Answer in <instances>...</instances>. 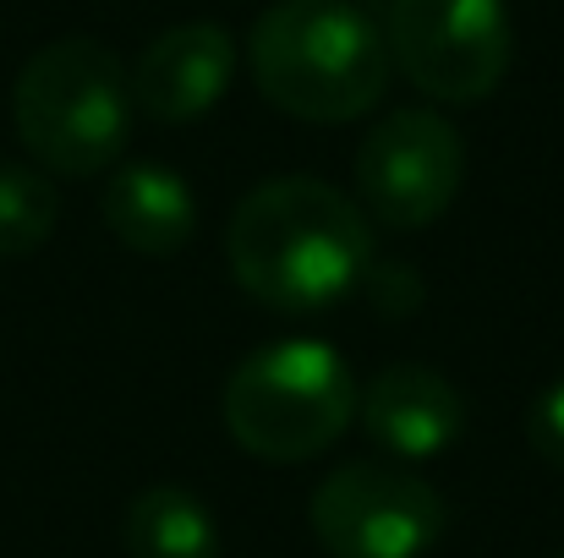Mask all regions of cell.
I'll return each instance as SVG.
<instances>
[{
  "label": "cell",
  "mask_w": 564,
  "mask_h": 558,
  "mask_svg": "<svg viewBox=\"0 0 564 558\" xmlns=\"http://www.w3.org/2000/svg\"><path fill=\"white\" fill-rule=\"evenodd\" d=\"M121 543L127 558H219V526L192 488L154 482L127 504Z\"/></svg>",
  "instance_id": "obj_11"
},
{
  "label": "cell",
  "mask_w": 564,
  "mask_h": 558,
  "mask_svg": "<svg viewBox=\"0 0 564 558\" xmlns=\"http://www.w3.org/2000/svg\"><path fill=\"white\" fill-rule=\"evenodd\" d=\"M383 39L389 61L433 105H482L516 61L505 0H394Z\"/></svg>",
  "instance_id": "obj_5"
},
{
  "label": "cell",
  "mask_w": 564,
  "mask_h": 558,
  "mask_svg": "<svg viewBox=\"0 0 564 558\" xmlns=\"http://www.w3.org/2000/svg\"><path fill=\"white\" fill-rule=\"evenodd\" d=\"M236 83V39L219 22H176L154 33L132 66V105L160 127L208 116Z\"/></svg>",
  "instance_id": "obj_8"
},
{
  "label": "cell",
  "mask_w": 564,
  "mask_h": 558,
  "mask_svg": "<svg viewBox=\"0 0 564 558\" xmlns=\"http://www.w3.org/2000/svg\"><path fill=\"white\" fill-rule=\"evenodd\" d=\"M307 521L329 558H422L438 548L449 510L416 471L351 460L313 488Z\"/></svg>",
  "instance_id": "obj_6"
},
{
  "label": "cell",
  "mask_w": 564,
  "mask_h": 558,
  "mask_svg": "<svg viewBox=\"0 0 564 558\" xmlns=\"http://www.w3.org/2000/svg\"><path fill=\"white\" fill-rule=\"evenodd\" d=\"M527 444H532L554 471H564V378H554V383L532 400V411H527Z\"/></svg>",
  "instance_id": "obj_13"
},
{
  "label": "cell",
  "mask_w": 564,
  "mask_h": 558,
  "mask_svg": "<svg viewBox=\"0 0 564 558\" xmlns=\"http://www.w3.org/2000/svg\"><path fill=\"white\" fill-rule=\"evenodd\" d=\"M357 422L383 455L433 460L460 444L471 411L466 394L427 362H389L357 389Z\"/></svg>",
  "instance_id": "obj_9"
},
{
  "label": "cell",
  "mask_w": 564,
  "mask_h": 558,
  "mask_svg": "<svg viewBox=\"0 0 564 558\" xmlns=\"http://www.w3.org/2000/svg\"><path fill=\"white\" fill-rule=\"evenodd\" d=\"M258 94L313 127L362 121L389 88V39L357 0H274L247 39Z\"/></svg>",
  "instance_id": "obj_2"
},
{
  "label": "cell",
  "mask_w": 564,
  "mask_h": 558,
  "mask_svg": "<svg viewBox=\"0 0 564 558\" xmlns=\"http://www.w3.org/2000/svg\"><path fill=\"white\" fill-rule=\"evenodd\" d=\"M61 225V192L33 165H0V258L39 252Z\"/></svg>",
  "instance_id": "obj_12"
},
{
  "label": "cell",
  "mask_w": 564,
  "mask_h": 558,
  "mask_svg": "<svg viewBox=\"0 0 564 558\" xmlns=\"http://www.w3.org/2000/svg\"><path fill=\"white\" fill-rule=\"evenodd\" d=\"M99 214H105V230L138 258H176L197 236V192L182 171L154 165V160L116 165L99 197Z\"/></svg>",
  "instance_id": "obj_10"
},
{
  "label": "cell",
  "mask_w": 564,
  "mask_h": 558,
  "mask_svg": "<svg viewBox=\"0 0 564 558\" xmlns=\"http://www.w3.org/2000/svg\"><path fill=\"white\" fill-rule=\"evenodd\" d=\"M225 258L258 307L280 318H318L362 291L373 269V219L357 197L318 176H274L236 203Z\"/></svg>",
  "instance_id": "obj_1"
},
{
  "label": "cell",
  "mask_w": 564,
  "mask_h": 558,
  "mask_svg": "<svg viewBox=\"0 0 564 558\" xmlns=\"http://www.w3.org/2000/svg\"><path fill=\"white\" fill-rule=\"evenodd\" d=\"M560 558H564V554H560Z\"/></svg>",
  "instance_id": "obj_14"
},
{
  "label": "cell",
  "mask_w": 564,
  "mask_h": 558,
  "mask_svg": "<svg viewBox=\"0 0 564 558\" xmlns=\"http://www.w3.org/2000/svg\"><path fill=\"white\" fill-rule=\"evenodd\" d=\"M219 416L236 449L269 466H296L346 438L357 422V378L324 340H274L230 372Z\"/></svg>",
  "instance_id": "obj_4"
},
{
  "label": "cell",
  "mask_w": 564,
  "mask_h": 558,
  "mask_svg": "<svg viewBox=\"0 0 564 558\" xmlns=\"http://www.w3.org/2000/svg\"><path fill=\"white\" fill-rule=\"evenodd\" d=\"M357 208L383 230H427L466 182V143L438 110H389L351 160Z\"/></svg>",
  "instance_id": "obj_7"
},
{
  "label": "cell",
  "mask_w": 564,
  "mask_h": 558,
  "mask_svg": "<svg viewBox=\"0 0 564 558\" xmlns=\"http://www.w3.org/2000/svg\"><path fill=\"white\" fill-rule=\"evenodd\" d=\"M22 149L50 176H105L132 138V72L88 33L33 50L11 88Z\"/></svg>",
  "instance_id": "obj_3"
}]
</instances>
